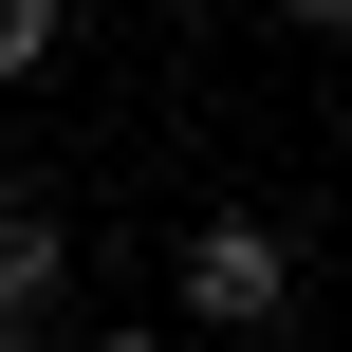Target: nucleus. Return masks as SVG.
Listing matches in <instances>:
<instances>
[{"mask_svg":"<svg viewBox=\"0 0 352 352\" xmlns=\"http://www.w3.org/2000/svg\"><path fill=\"white\" fill-rule=\"evenodd\" d=\"M56 297H74V223L0 204V352H56Z\"/></svg>","mask_w":352,"mask_h":352,"instance_id":"2","label":"nucleus"},{"mask_svg":"<svg viewBox=\"0 0 352 352\" xmlns=\"http://www.w3.org/2000/svg\"><path fill=\"white\" fill-rule=\"evenodd\" d=\"M278 19H297V37H352V0H278Z\"/></svg>","mask_w":352,"mask_h":352,"instance_id":"4","label":"nucleus"},{"mask_svg":"<svg viewBox=\"0 0 352 352\" xmlns=\"http://www.w3.org/2000/svg\"><path fill=\"white\" fill-rule=\"evenodd\" d=\"M167 297H186L204 334H278V316H297V241L223 204V223H186V260H167Z\"/></svg>","mask_w":352,"mask_h":352,"instance_id":"1","label":"nucleus"},{"mask_svg":"<svg viewBox=\"0 0 352 352\" xmlns=\"http://www.w3.org/2000/svg\"><path fill=\"white\" fill-rule=\"evenodd\" d=\"M56 19H74V0H0V93H19V74H56Z\"/></svg>","mask_w":352,"mask_h":352,"instance_id":"3","label":"nucleus"},{"mask_svg":"<svg viewBox=\"0 0 352 352\" xmlns=\"http://www.w3.org/2000/svg\"><path fill=\"white\" fill-rule=\"evenodd\" d=\"M93 352H167V334H148V316H111V334H93Z\"/></svg>","mask_w":352,"mask_h":352,"instance_id":"5","label":"nucleus"},{"mask_svg":"<svg viewBox=\"0 0 352 352\" xmlns=\"http://www.w3.org/2000/svg\"><path fill=\"white\" fill-rule=\"evenodd\" d=\"M223 352H278V334H223Z\"/></svg>","mask_w":352,"mask_h":352,"instance_id":"6","label":"nucleus"}]
</instances>
